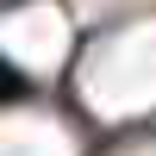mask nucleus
<instances>
[{"label":"nucleus","mask_w":156,"mask_h":156,"mask_svg":"<svg viewBox=\"0 0 156 156\" xmlns=\"http://www.w3.org/2000/svg\"><path fill=\"white\" fill-rule=\"evenodd\" d=\"M12 87H19V81H12V75H0V94H12Z\"/></svg>","instance_id":"nucleus-1"}]
</instances>
